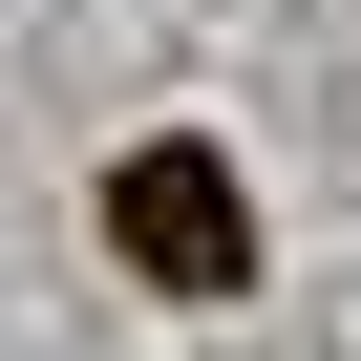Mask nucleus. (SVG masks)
<instances>
[{"label":"nucleus","instance_id":"1","mask_svg":"<svg viewBox=\"0 0 361 361\" xmlns=\"http://www.w3.org/2000/svg\"><path fill=\"white\" fill-rule=\"evenodd\" d=\"M106 234H128L149 276H192V298H234V255H255V234H234V170H213V149H128Z\"/></svg>","mask_w":361,"mask_h":361}]
</instances>
